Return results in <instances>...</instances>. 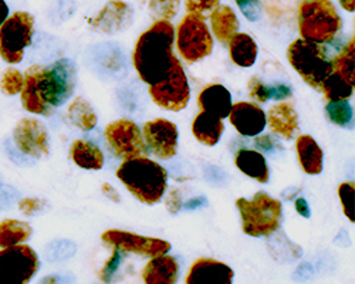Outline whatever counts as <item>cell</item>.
Segmentation results:
<instances>
[{"label":"cell","mask_w":355,"mask_h":284,"mask_svg":"<svg viewBox=\"0 0 355 284\" xmlns=\"http://www.w3.org/2000/svg\"><path fill=\"white\" fill-rule=\"evenodd\" d=\"M230 124L243 136H257L260 135L268 121H266V112L253 103L239 101L232 104L229 112Z\"/></svg>","instance_id":"9a60e30c"},{"label":"cell","mask_w":355,"mask_h":284,"mask_svg":"<svg viewBox=\"0 0 355 284\" xmlns=\"http://www.w3.org/2000/svg\"><path fill=\"white\" fill-rule=\"evenodd\" d=\"M101 192L104 196H107L110 199V201H112L115 204L120 202V195H118V192L110 184H104L101 188Z\"/></svg>","instance_id":"7bdbcfd3"},{"label":"cell","mask_w":355,"mask_h":284,"mask_svg":"<svg viewBox=\"0 0 355 284\" xmlns=\"http://www.w3.org/2000/svg\"><path fill=\"white\" fill-rule=\"evenodd\" d=\"M175 27L169 20H155L138 37L132 63L139 78L148 85L164 81L176 60L173 54Z\"/></svg>","instance_id":"7a4b0ae2"},{"label":"cell","mask_w":355,"mask_h":284,"mask_svg":"<svg viewBox=\"0 0 355 284\" xmlns=\"http://www.w3.org/2000/svg\"><path fill=\"white\" fill-rule=\"evenodd\" d=\"M71 161L83 169L100 170L104 166V154L101 150L85 139H76L70 148Z\"/></svg>","instance_id":"d4e9b609"},{"label":"cell","mask_w":355,"mask_h":284,"mask_svg":"<svg viewBox=\"0 0 355 284\" xmlns=\"http://www.w3.org/2000/svg\"><path fill=\"white\" fill-rule=\"evenodd\" d=\"M295 151H297L300 166L307 175H318L322 172L324 152L311 135L303 134L295 139Z\"/></svg>","instance_id":"44dd1931"},{"label":"cell","mask_w":355,"mask_h":284,"mask_svg":"<svg viewBox=\"0 0 355 284\" xmlns=\"http://www.w3.org/2000/svg\"><path fill=\"white\" fill-rule=\"evenodd\" d=\"M101 240L112 249H118L123 253H134L142 258H154V256L165 254L171 250V243L168 240L139 236L120 229L105 231L101 235Z\"/></svg>","instance_id":"7c38bea8"},{"label":"cell","mask_w":355,"mask_h":284,"mask_svg":"<svg viewBox=\"0 0 355 284\" xmlns=\"http://www.w3.org/2000/svg\"><path fill=\"white\" fill-rule=\"evenodd\" d=\"M166 206L169 208V211H171L172 213L180 211V209H181V196H180V193H178V192H172V193H171V199L166 202Z\"/></svg>","instance_id":"b9f144b4"},{"label":"cell","mask_w":355,"mask_h":284,"mask_svg":"<svg viewBox=\"0 0 355 284\" xmlns=\"http://www.w3.org/2000/svg\"><path fill=\"white\" fill-rule=\"evenodd\" d=\"M13 141L16 148L27 157L42 159L50 152L47 128L36 118H21L13 130Z\"/></svg>","instance_id":"4fadbf2b"},{"label":"cell","mask_w":355,"mask_h":284,"mask_svg":"<svg viewBox=\"0 0 355 284\" xmlns=\"http://www.w3.org/2000/svg\"><path fill=\"white\" fill-rule=\"evenodd\" d=\"M234 165L249 178L260 184L269 182V165L261 152L254 150H241L234 157Z\"/></svg>","instance_id":"603a6c76"},{"label":"cell","mask_w":355,"mask_h":284,"mask_svg":"<svg viewBox=\"0 0 355 284\" xmlns=\"http://www.w3.org/2000/svg\"><path fill=\"white\" fill-rule=\"evenodd\" d=\"M8 16H9V6L6 5L5 0H0V24L6 20Z\"/></svg>","instance_id":"ee69618b"},{"label":"cell","mask_w":355,"mask_h":284,"mask_svg":"<svg viewBox=\"0 0 355 284\" xmlns=\"http://www.w3.org/2000/svg\"><path fill=\"white\" fill-rule=\"evenodd\" d=\"M67 120L78 130L87 132L96 128L97 114L94 112L92 104L85 98L76 97L67 108Z\"/></svg>","instance_id":"4316f807"},{"label":"cell","mask_w":355,"mask_h":284,"mask_svg":"<svg viewBox=\"0 0 355 284\" xmlns=\"http://www.w3.org/2000/svg\"><path fill=\"white\" fill-rule=\"evenodd\" d=\"M178 51L189 63H198L214 50V39L208 24L199 16L188 13L180 23L175 33Z\"/></svg>","instance_id":"ba28073f"},{"label":"cell","mask_w":355,"mask_h":284,"mask_svg":"<svg viewBox=\"0 0 355 284\" xmlns=\"http://www.w3.org/2000/svg\"><path fill=\"white\" fill-rule=\"evenodd\" d=\"M233 270L223 262L202 258L193 262L188 276L187 284H230L233 281Z\"/></svg>","instance_id":"e0dca14e"},{"label":"cell","mask_w":355,"mask_h":284,"mask_svg":"<svg viewBox=\"0 0 355 284\" xmlns=\"http://www.w3.org/2000/svg\"><path fill=\"white\" fill-rule=\"evenodd\" d=\"M35 17L27 12H15L0 24V57L9 64H19L24 48L32 44Z\"/></svg>","instance_id":"52a82bcc"},{"label":"cell","mask_w":355,"mask_h":284,"mask_svg":"<svg viewBox=\"0 0 355 284\" xmlns=\"http://www.w3.org/2000/svg\"><path fill=\"white\" fill-rule=\"evenodd\" d=\"M46 202L39 197H24L19 202V209L27 216H33L43 211Z\"/></svg>","instance_id":"74e56055"},{"label":"cell","mask_w":355,"mask_h":284,"mask_svg":"<svg viewBox=\"0 0 355 284\" xmlns=\"http://www.w3.org/2000/svg\"><path fill=\"white\" fill-rule=\"evenodd\" d=\"M291 90L286 84L269 85V100H286L291 97Z\"/></svg>","instance_id":"ab89813d"},{"label":"cell","mask_w":355,"mask_h":284,"mask_svg":"<svg viewBox=\"0 0 355 284\" xmlns=\"http://www.w3.org/2000/svg\"><path fill=\"white\" fill-rule=\"evenodd\" d=\"M132 19L134 10L128 3L121 2V0H111L92 20V26L96 30L110 35L125 30L132 23Z\"/></svg>","instance_id":"2e32d148"},{"label":"cell","mask_w":355,"mask_h":284,"mask_svg":"<svg viewBox=\"0 0 355 284\" xmlns=\"http://www.w3.org/2000/svg\"><path fill=\"white\" fill-rule=\"evenodd\" d=\"M209 17L214 35L219 42L227 43L234 33H238L239 19L230 6L219 5Z\"/></svg>","instance_id":"484cf974"},{"label":"cell","mask_w":355,"mask_h":284,"mask_svg":"<svg viewBox=\"0 0 355 284\" xmlns=\"http://www.w3.org/2000/svg\"><path fill=\"white\" fill-rule=\"evenodd\" d=\"M198 105L202 111L211 112L219 118L229 117L232 109V96L222 84H209L199 93Z\"/></svg>","instance_id":"ffe728a7"},{"label":"cell","mask_w":355,"mask_h":284,"mask_svg":"<svg viewBox=\"0 0 355 284\" xmlns=\"http://www.w3.org/2000/svg\"><path fill=\"white\" fill-rule=\"evenodd\" d=\"M354 193H355V184L354 182H343L338 186V197L341 202V208L347 219L354 223Z\"/></svg>","instance_id":"836d02e7"},{"label":"cell","mask_w":355,"mask_h":284,"mask_svg":"<svg viewBox=\"0 0 355 284\" xmlns=\"http://www.w3.org/2000/svg\"><path fill=\"white\" fill-rule=\"evenodd\" d=\"M340 5L347 12H351V13L355 12V0H340Z\"/></svg>","instance_id":"f6af8a7d"},{"label":"cell","mask_w":355,"mask_h":284,"mask_svg":"<svg viewBox=\"0 0 355 284\" xmlns=\"http://www.w3.org/2000/svg\"><path fill=\"white\" fill-rule=\"evenodd\" d=\"M32 226L17 219H5L0 222V247L20 245L31 239Z\"/></svg>","instance_id":"83f0119b"},{"label":"cell","mask_w":355,"mask_h":284,"mask_svg":"<svg viewBox=\"0 0 355 284\" xmlns=\"http://www.w3.org/2000/svg\"><path fill=\"white\" fill-rule=\"evenodd\" d=\"M294 206H295V211H297L299 215H302L303 218L309 219L311 216L310 206H309V204H307V201H306L304 197H297V199H295Z\"/></svg>","instance_id":"60d3db41"},{"label":"cell","mask_w":355,"mask_h":284,"mask_svg":"<svg viewBox=\"0 0 355 284\" xmlns=\"http://www.w3.org/2000/svg\"><path fill=\"white\" fill-rule=\"evenodd\" d=\"M270 131L283 139H291L299 131V114L288 103H279L266 116Z\"/></svg>","instance_id":"d6986e66"},{"label":"cell","mask_w":355,"mask_h":284,"mask_svg":"<svg viewBox=\"0 0 355 284\" xmlns=\"http://www.w3.org/2000/svg\"><path fill=\"white\" fill-rule=\"evenodd\" d=\"M115 175L128 192L145 205L161 202L168 186L166 169L144 155L124 159Z\"/></svg>","instance_id":"3957f363"},{"label":"cell","mask_w":355,"mask_h":284,"mask_svg":"<svg viewBox=\"0 0 355 284\" xmlns=\"http://www.w3.org/2000/svg\"><path fill=\"white\" fill-rule=\"evenodd\" d=\"M229 43V54L232 62L243 69L252 67L257 59V44L248 33H234Z\"/></svg>","instance_id":"cb8c5ba5"},{"label":"cell","mask_w":355,"mask_h":284,"mask_svg":"<svg viewBox=\"0 0 355 284\" xmlns=\"http://www.w3.org/2000/svg\"><path fill=\"white\" fill-rule=\"evenodd\" d=\"M142 135L145 144L158 159L168 161L178 151V128L165 118L148 121L144 125Z\"/></svg>","instance_id":"5bb4252c"},{"label":"cell","mask_w":355,"mask_h":284,"mask_svg":"<svg viewBox=\"0 0 355 284\" xmlns=\"http://www.w3.org/2000/svg\"><path fill=\"white\" fill-rule=\"evenodd\" d=\"M236 206L242 218V229L248 236H270L282 224V202L266 192H257L252 199L239 197Z\"/></svg>","instance_id":"5b68a950"},{"label":"cell","mask_w":355,"mask_h":284,"mask_svg":"<svg viewBox=\"0 0 355 284\" xmlns=\"http://www.w3.org/2000/svg\"><path fill=\"white\" fill-rule=\"evenodd\" d=\"M219 2L220 0H185V8L188 13L205 20L219 6Z\"/></svg>","instance_id":"e575fe53"},{"label":"cell","mask_w":355,"mask_h":284,"mask_svg":"<svg viewBox=\"0 0 355 284\" xmlns=\"http://www.w3.org/2000/svg\"><path fill=\"white\" fill-rule=\"evenodd\" d=\"M248 90L252 98L259 103H266L269 100V85H266L260 78L252 77L248 85Z\"/></svg>","instance_id":"8d00e7d4"},{"label":"cell","mask_w":355,"mask_h":284,"mask_svg":"<svg viewBox=\"0 0 355 284\" xmlns=\"http://www.w3.org/2000/svg\"><path fill=\"white\" fill-rule=\"evenodd\" d=\"M105 139L108 147L121 159L146 157L150 154L142 131L131 120L123 118L108 124L105 128Z\"/></svg>","instance_id":"8fae6325"},{"label":"cell","mask_w":355,"mask_h":284,"mask_svg":"<svg viewBox=\"0 0 355 284\" xmlns=\"http://www.w3.org/2000/svg\"><path fill=\"white\" fill-rule=\"evenodd\" d=\"M238 3L241 12L250 21H257L261 19V3L260 0H234Z\"/></svg>","instance_id":"d590c367"},{"label":"cell","mask_w":355,"mask_h":284,"mask_svg":"<svg viewBox=\"0 0 355 284\" xmlns=\"http://www.w3.org/2000/svg\"><path fill=\"white\" fill-rule=\"evenodd\" d=\"M148 91H150L151 100L162 109L178 112L187 108L191 98V89L185 70L178 57L169 76L164 81L150 85Z\"/></svg>","instance_id":"30bf717a"},{"label":"cell","mask_w":355,"mask_h":284,"mask_svg":"<svg viewBox=\"0 0 355 284\" xmlns=\"http://www.w3.org/2000/svg\"><path fill=\"white\" fill-rule=\"evenodd\" d=\"M23 89V73L15 67H8L0 78V90L6 96H17Z\"/></svg>","instance_id":"d6a6232c"},{"label":"cell","mask_w":355,"mask_h":284,"mask_svg":"<svg viewBox=\"0 0 355 284\" xmlns=\"http://www.w3.org/2000/svg\"><path fill=\"white\" fill-rule=\"evenodd\" d=\"M325 112H327V117L333 124L344 128H352L354 109L348 100L330 101L325 105Z\"/></svg>","instance_id":"4dcf8cb0"},{"label":"cell","mask_w":355,"mask_h":284,"mask_svg":"<svg viewBox=\"0 0 355 284\" xmlns=\"http://www.w3.org/2000/svg\"><path fill=\"white\" fill-rule=\"evenodd\" d=\"M37 253L28 245H15L0 250V284H24L39 272Z\"/></svg>","instance_id":"9c48e42d"},{"label":"cell","mask_w":355,"mask_h":284,"mask_svg":"<svg viewBox=\"0 0 355 284\" xmlns=\"http://www.w3.org/2000/svg\"><path fill=\"white\" fill-rule=\"evenodd\" d=\"M77 70L71 60L62 59L50 66L33 64L23 73L21 105L36 116L50 117L74 93Z\"/></svg>","instance_id":"6da1fadb"},{"label":"cell","mask_w":355,"mask_h":284,"mask_svg":"<svg viewBox=\"0 0 355 284\" xmlns=\"http://www.w3.org/2000/svg\"><path fill=\"white\" fill-rule=\"evenodd\" d=\"M150 12L157 20H171L178 15L181 0H150Z\"/></svg>","instance_id":"1f68e13d"},{"label":"cell","mask_w":355,"mask_h":284,"mask_svg":"<svg viewBox=\"0 0 355 284\" xmlns=\"http://www.w3.org/2000/svg\"><path fill=\"white\" fill-rule=\"evenodd\" d=\"M320 91L329 101L348 100L354 93V82H349L343 76L331 70L329 77L322 81Z\"/></svg>","instance_id":"f1b7e54d"},{"label":"cell","mask_w":355,"mask_h":284,"mask_svg":"<svg viewBox=\"0 0 355 284\" xmlns=\"http://www.w3.org/2000/svg\"><path fill=\"white\" fill-rule=\"evenodd\" d=\"M343 30V19L331 0H303L299 6L302 39L318 44L333 43Z\"/></svg>","instance_id":"277c9868"},{"label":"cell","mask_w":355,"mask_h":284,"mask_svg":"<svg viewBox=\"0 0 355 284\" xmlns=\"http://www.w3.org/2000/svg\"><path fill=\"white\" fill-rule=\"evenodd\" d=\"M287 60L310 87L318 91L322 81L333 70V62L324 44L307 42L304 39L294 40L288 46Z\"/></svg>","instance_id":"8992f818"},{"label":"cell","mask_w":355,"mask_h":284,"mask_svg":"<svg viewBox=\"0 0 355 284\" xmlns=\"http://www.w3.org/2000/svg\"><path fill=\"white\" fill-rule=\"evenodd\" d=\"M112 250H114V251H112L111 259L108 260V263L105 265V267H104L103 272H101V278H103L104 281H108V280L112 277V274H114L115 270L118 269V265H120V262H121L123 251L118 250V249H112Z\"/></svg>","instance_id":"f35d334b"},{"label":"cell","mask_w":355,"mask_h":284,"mask_svg":"<svg viewBox=\"0 0 355 284\" xmlns=\"http://www.w3.org/2000/svg\"><path fill=\"white\" fill-rule=\"evenodd\" d=\"M180 277V263L168 253L154 256L142 272V281L146 284H173Z\"/></svg>","instance_id":"ac0fdd59"},{"label":"cell","mask_w":355,"mask_h":284,"mask_svg":"<svg viewBox=\"0 0 355 284\" xmlns=\"http://www.w3.org/2000/svg\"><path fill=\"white\" fill-rule=\"evenodd\" d=\"M225 131V125L222 118L214 116L211 112L200 111L192 123V134L206 147H215L222 134Z\"/></svg>","instance_id":"7402d4cb"},{"label":"cell","mask_w":355,"mask_h":284,"mask_svg":"<svg viewBox=\"0 0 355 284\" xmlns=\"http://www.w3.org/2000/svg\"><path fill=\"white\" fill-rule=\"evenodd\" d=\"M333 71L343 76L349 82L355 84V43L354 37L345 44V47L334 57Z\"/></svg>","instance_id":"f546056e"}]
</instances>
